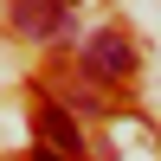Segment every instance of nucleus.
Segmentation results:
<instances>
[{
    "label": "nucleus",
    "mask_w": 161,
    "mask_h": 161,
    "mask_svg": "<svg viewBox=\"0 0 161 161\" xmlns=\"http://www.w3.org/2000/svg\"><path fill=\"white\" fill-rule=\"evenodd\" d=\"M77 64H84L97 84H129V77H136V45H129L116 26H103V32H90V39H84Z\"/></svg>",
    "instance_id": "nucleus-1"
},
{
    "label": "nucleus",
    "mask_w": 161,
    "mask_h": 161,
    "mask_svg": "<svg viewBox=\"0 0 161 161\" xmlns=\"http://www.w3.org/2000/svg\"><path fill=\"white\" fill-rule=\"evenodd\" d=\"M45 97L64 103V110H84V116H110V84H97L84 64H58L45 77Z\"/></svg>",
    "instance_id": "nucleus-2"
},
{
    "label": "nucleus",
    "mask_w": 161,
    "mask_h": 161,
    "mask_svg": "<svg viewBox=\"0 0 161 161\" xmlns=\"http://www.w3.org/2000/svg\"><path fill=\"white\" fill-rule=\"evenodd\" d=\"M32 129H39V148H45V155H58V161H84V129H77L71 110H64V103H52L45 90H39V103H32Z\"/></svg>",
    "instance_id": "nucleus-3"
},
{
    "label": "nucleus",
    "mask_w": 161,
    "mask_h": 161,
    "mask_svg": "<svg viewBox=\"0 0 161 161\" xmlns=\"http://www.w3.org/2000/svg\"><path fill=\"white\" fill-rule=\"evenodd\" d=\"M7 19L19 39H64L71 32V0H7Z\"/></svg>",
    "instance_id": "nucleus-4"
},
{
    "label": "nucleus",
    "mask_w": 161,
    "mask_h": 161,
    "mask_svg": "<svg viewBox=\"0 0 161 161\" xmlns=\"http://www.w3.org/2000/svg\"><path fill=\"white\" fill-rule=\"evenodd\" d=\"M26 161H58V155H45V148H32V155H26Z\"/></svg>",
    "instance_id": "nucleus-5"
}]
</instances>
